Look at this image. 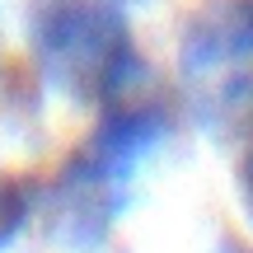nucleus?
<instances>
[{"instance_id": "1", "label": "nucleus", "mask_w": 253, "mask_h": 253, "mask_svg": "<svg viewBox=\"0 0 253 253\" xmlns=\"http://www.w3.org/2000/svg\"><path fill=\"white\" fill-rule=\"evenodd\" d=\"M33 47L47 80L71 99L113 103L131 89V33L108 0H38Z\"/></svg>"}, {"instance_id": "2", "label": "nucleus", "mask_w": 253, "mask_h": 253, "mask_svg": "<svg viewBox=\"0 0 253 253\" xmlns=\"http://www.w3.org/2000/svg\"><path fill=\"white\" fill-rule=\"evenodd\" d=\"M28 211H33V183L5 173L0 178V249L19 239V230L28 225Z\"/></svg>"}, {"instance_id": "3", "label": "nucleus", "mask_w": 253, "mask_h": 253, "mask_svg": "<svg viewBox=\"0 0 253 253\" xmlns=\"http://www.w3.org/2000/svg\"><path fill=\"white\" fill-rule=\"evenodd\" d=\"M239 207H244V216H249V225H253V145H249V155L239 160Z\"/></svg>"}]
</instances>
